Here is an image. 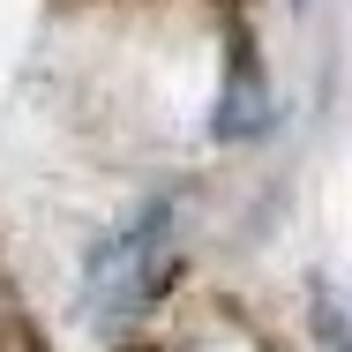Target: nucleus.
Masks as SVG:
<instances>
[{
	"label": "nucleus",
	"instance_id": "1",
	"mask_svg": "<svg viewBox=\"0 0 352 352\" xmlns=\"http://www.w3.org/2000/svg\"><path fill=\"white\" fill-rule=\"evenodd\" d=\"M165 255H173V203L135 210L82 270V307L98 322H135L165 285Z\"/></svg>",
	"mask_w": 352,
	"mask_h": 352
},
{
	"label": "nucleus",
	"instance_id": "2",
	"mask_svg": "<svg viewBox=\"0 0 352 352\" xmlns=\"http://www.w3.org/2000/svg\"><path fill=\"white\" fill-rule=\"evenodd\" d=\"M270 120V105H263V90H255V60L240 53L232 60V90H225V105H217V135H255Z\"/></svg>",
	"mask_w": 352,
	"mask_h": 352
}]
</instances>
